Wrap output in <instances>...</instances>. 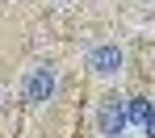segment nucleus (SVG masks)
I'll return each mask as SVG.
<instances>
[{"label":"nucleus","mask_w":155,"mask_h":138,"mask_svg":"<svg viewBox=\"0 0 155 138\" xmlns=\"http://www.w3.org/2000/svg\"><path fill=\"white\" fill-rule=\"evenodd\" d=\"M147 134L155 138V109H151V117H147Z\"/></svg>","instance_id":"nucleus-5"},{"label":"nucleus","mask_w":155,"mask_h":138,"mask_svg":"<svg viewBox=\"0 0 155 138\" xmlns=\"http://www.w3.org/2000/svg\"><path fill=\"white\" fill-rule=\"evenodd\" d=\"M88 67H92V75H117L122 71V46L117 42H97L92 50H88Z\"/></svg>","instance_id":"nucleus-3"},{"label":"nucleus","mask_w":155,"mask_h":138,"mask_svg":"<svg viewBox=\"0 0 155 138\" xmlns=\"http://www.w3.org/2000/svg\"><path fill=\"white\" fill-rule=\"evenodd\" d=\"M151 101L147 96H126V117H130V126H143L147 130V117H151Z\"/></svg>","instance_id":"nucleus-4"},{"label":"nucleus","mask_w":155,"mask_h":138,"mask_svg":"<svg viewBox=\"0 0 155 138\" xmlns=\"http://www.w3.org/2000/svg\"><path fill=\"white\" fill-rule=\"evenodd\" d=\"M54 88H59V67L54 63H34L25 71V80H21V96L29 105H46L54 96Z\"/></svg>","instance_id":"nucleus-1"},{"label":"nucleus","mask_w":155,"mask_h":138,"mask_svg":"<svg viewBox=\"0 0 155 138\" xmlns=\"http://www.w3.org/2000/svg\"><path fill=\"white\" fill-rule=\"evenodd\" d=\"M143 4H151V0H143Z\"/></svg>","instance_id":"nucleus-6"},{"label":"nucleus","mask_w":155,"mask_h":138,"mask_svg":"<svg viewBox=\"0 0 155 138\" xmlns=\"http://www.w3.org/2000/svg\"><path fill=\"white\" fill-rule=\"evenodd\" d=\"M92 121H97V134H101V138H122L126 126H130V117H126V96H117V92L101 96Z\"/></svg>","instance_id":"nucleus-2"}]
</instances>
